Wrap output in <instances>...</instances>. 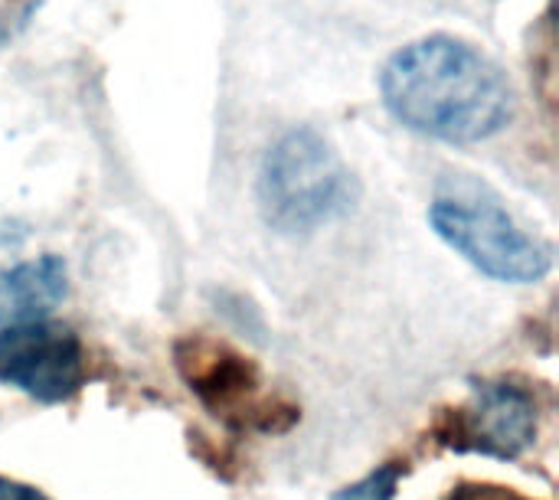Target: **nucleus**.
<instances>
[{
    "label": "nucleus",
    "instance_id": "f03ea898",
    "mask_svg": "<svg viewBox=\"0 0 559 500\" xmlns=\"http://www.w3.org/2000/svg\"><path fill=\"white\" fill-rule=\"evenodd\" d=\"M255 200L269 229L308 236L344 219L360 200V183L321 131L298 124L262 154Z\"/></svg>",
    "mask_w": 559,
    "mask_h": 500
},
{
    "label": "nucleus",
    "instance_id": "20e7f679",
    "mask_svg": "<svg viewBox=\"0 0 559 500\" xmlns=\"http://www.w3.org/2000/svg\"><path fill=\"white\" fill-rule=\"evenodd\" d=\"M174 367L200 406L223 419L229 429L282 436L301 416L298 406L285 400L259 396V364L229 341L210 334H183L174 341Z\"/></svg>",
    "mask_w": 559,
    "mask_h": 500
},
{
    "label": "nucleus",
    "instance_id": "39448f33",
    "mask_svg": "<svg viewBox=\"0 0 559 500\" xmlns=\"http://www.w3.org/2000/svg\"><path fill=\"white\" fill-rule=\"evenodd\" d=\"M0 383L39 406H59L85 386V347L66 324L29 321L0 328Z\"/></svg>",
    "mask_w": 559,
    "mask_h": 500
},
{
    "label": "nucleus",
    "instance_id": "423d86ee",
    "mask_svg": "<svg viewBox=\"0 0 559 500\" xmlns=\"http://www.w3.org/2000/svg\"><path fill=\"white\" fill-rule=\"evenodd\" d=\"M537 439V403L514 383H478L465 409H445L432 426V442L459 455L498 462L521 459Z\"/></svg>",
    "mask_w": 559,
    "mask_h": 500
},
{
    "label": "nucleus",
    "instance_id": "6e6552de",
    "mask_svg": "<svg viewBox=\"0 0 559 500\" xmlns=\"http://www.w3.org/2000/svg\"><path fill=\"white\" fill-rule=\"evenodd\" d=\"M403 478H406V465L403 462H386L377 472H370L367 478H360V481L347 485L344 491H337L331 500H393Z\"/></svg>",
    "mask_w": 559,
    "mask_h": 500
},
{
    "label": "nucleus",
    "instance_id": "1a4fd4ad",
    "mask_svg": "<svg viewBox=\"0 0 559 500\" xmlns=\"http://www.w3.org/2000/svg\"><path fill=\"white\" fill-rule=\"evenodd\" d=\"M452 500H524L518 498L514 491H508V488H481V485H475V488H459Z\"/></svg>",
    "mask_w": 559,
    "mask_h": 500
},
{
    "label": "nucleus",
    "instance_id": "7ed1b4c3",
    "mask_svg": "<svg viewBox=\"0 0 559 500\" xmlns=\"http://www.w3.org/2000/svg\"><path fill=\"white\" fill-rule=\"evenodd\" d=\"M432 233L481 275L537 285L554 272V246L531 236L504 200L478 180H442L429 203Z\"/></svg>",
    "mask_w": 559,
    "mask_h": 500
},
{
    "label": "nucleus",
    "instance_id": "f257e3e1",
    "mask_svg": "<svg viewBox=\"0 0 559 500\" xmlns=\"http://www.w3.org/2000/svg\"><path fill=\"white\" fill-rule=\"evenodd\" d=\"M380 98L396 124L452 147L485 144L518 115L508 72L452 33L400 46L380 72Z\"/></svg>",
    "mask_w": 559,
    "mask_h": 500
},
{
    "label": "nucleus",
    "instance_id": "9d476101",
    "mask_svg": "<svg viewBox=\"0 0 559 500\" xmlns=\"http://www.w3.org/2000/svg\"><path fill=\"white\" fill-rule=\"evenodd\" d=\"M0 500H49L39 488L13 481V478H0Z\"/></svg>",
    "mask_w": 559,
    "mask_h": 500
},
{
    "label": "nucleus",
    "instance_id": "0eeeda50",
    "mask_svg": "<svg viewBox=\"0 0 559 500\" xmlns=\"http://www.w3.org/2000/svg\"><path fill=\"white\" fill-rule=\"evenodd\" d=\"M69 295V265L62 255L46 252L0 272V324L46 321V314Z\"/></svg>",
    "mask_w": 559,
    "mask_h": 500
}]
</instances>
